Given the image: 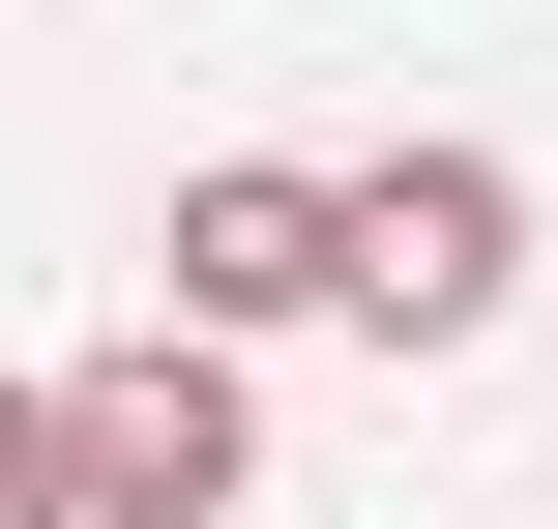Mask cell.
Masks as SVG:
<instances>
[{
  "label": "cell",
  "mask_w": 558,
  "mask_h": 529,
  "mask_svg": "<svg viewBox=\"0 0 558 529\" xmlns=\"http://www.w3.org/2000/svg\"><path fill=\"white\" fill-rule=\"evenodd\" d=\"M500 294H530V147H353L324 177V324L500 353Z\"/></svg>",
  "instance_id": "obj_1"
},
{
  "label": "cell",
  "mask_w": 558,
  "mask_h": 529,
  "mask_svg": "<svg viewBox=\"0 0 558 529\" xmlns=\"http://www.w3.org/2000/svg\"><path fill=\"white\" fill-rule=\"evenodd\" d=\"M29 412H59V501H88V529L265 501V353H206V324H118V353H59Z\"/></svg>",
  "instance_id": "obj_2"
},
{
  "label": "cell",
  "mask_w": 558,
  "mask_h": 529,
  "mask_svg": "<svg viewBox=\"0 0 558 529\" xmlns=\"http://www.w3.org/2000/svg\"><path fill=\"white\" fill-rule=\"evenodd\" d=\"M147 324H206V353L324 324V147H206V177L147 206Z\"/></svg>",
  "instance_id": "obj_3"
},
{
  "label": "cell",
  "mask_w": 558,
  "mask_h": 529,
  "mask_svg": "<svg viewBox=\"0 0 558 529\" xmlns=\"http://www.w3.org/2000/svg\"><path fill=\"white\" fill-rule=\"evenodd\" d=\"M0 529H88V501H59V412H29V383H0Z\"/></svg>",
  "instance_id": "obj_4"
}]
</instances>
